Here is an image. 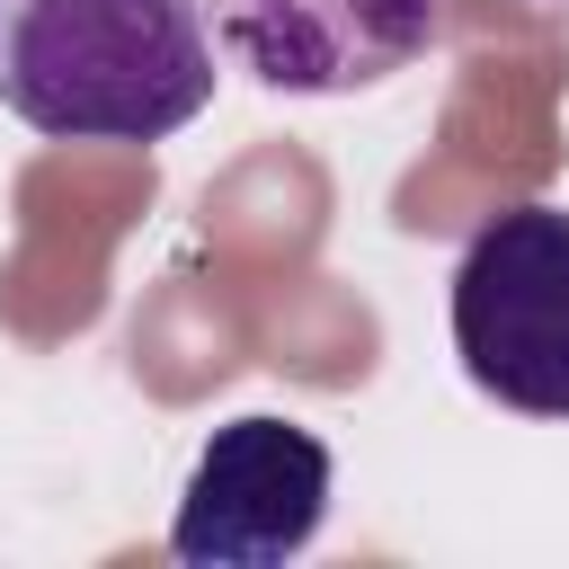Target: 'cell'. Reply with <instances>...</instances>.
Instances as JSON below:
<instances>
[{
  "mask_svg": "<svg viewBox=\"0 0 569 569\" xmlns=\"http://www.w3.org/2000/svg\"><path fill=\"white\" fill-rule=\"evenodd\" d=\"M453 356L516 418H569V204H507L453 267Z\"/></svg>",
  "mask_w": 569,
  "mask_h": 569,
  "instance_id": "2",
  "label": "cell"
},
{
  "mask_svg": "<svg viewBox=\"0 0 569 569\" xmlns=\"http://www.w3.org/2000/svg\"><path fill=\"white\" fill-rule=\"evenodd\" d=\"M329 445L293 418H231L204 436L178 516L169 560L187 569H284L329 525Z\"/></svg>",
  "mask_w": 569,
  "mask_h": 569,
  "instance_id": "3",
  "label": "cell"
},
{
  "mask_svg": "<svg viewBox=\"0 0 569 569\" xmlns=\"http://www.w3.org/2000/svg\"><path fill=\"white\" fill-rule=\"evenodd\" d=\"M0 107L44 142H169L213 107L204 0H0Z\"/></svg>",
  "mask_w": 569,
  "mask_h": 569,
  "instance_id": "1",
  "label": "cell"
},
{
  "mask_svg": "<svg viewBox=\"0 0 569 569\" xmlns=\"http://www.w3.org/2000/svg\"><path fill=\"white\" fill-rule=\"evenodd\" d=\"M445 0H204L231 71L284 98H356L436 44Z\"/></svg>",
  "mask_w": 569,
  "mask_h": 569,
  "instance_id": "4",
  "label": "cell"
}]
</instances>
